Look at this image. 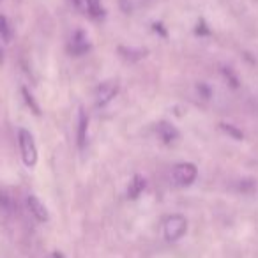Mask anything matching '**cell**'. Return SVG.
Wrapping results in <instances>:
<instances>
[{"label": "cell", "instance_id": "obj_1", "mask_svg": "<svg viewBox=\"0 0 258 258\" xmlns=\"http://www.w3.org/2000/svg\"><path fill=\"white\" fill-rule=\"evenodd\" d=\"M18 144H20V152H22V159L25 163L27 168H34L37 163V147L34 137L30 135V131L27 129H20L18 133Z\"/></svg>", "mask_w": 258, "mask_h": 258}, {"label": "cell", "instance_id": "obj_2", "mask_svg": "<svg viewBox=\"0 0 258 258\" xmlns=\"http://www.w3.org/2000/svg\"><path fill=\"white\" fill-rule=\"evenodd\" d=\"M163 232H165V239L168 240V242H177V240L182 239L187 232L186 218L180 214H173V216H170V218H166Z\"/></svg>", "mask_w": 258, "mask_h": 258}, {"label": "cell", "instance_id": "obj_3", "mask_svg": "<svg viewBox=\"0 0 258 258\" xmlns=\"http://www.w3.org/2000/svg\"><path fill=\"white\" fill-rule=\"evenodd\" d=\"M198 170L193 163H179L172 172V180L177 187H187L197 180Z\"/></svg>", "mask_w": 258, "mask_h": 258}, {"label": "cell", "instance_id": "obj_4", "mask_svg": "<svg viewBox=\"0 0 258 258\" xmlns=\"http://www.w3.org/2000/svg\"><path fill=\"white\" fill-rule=\"evenodd\" d=\"M118 92V82L117 80H108V82L101 83L96 89V106L103 108L117 96Z\"/></svg>", "mask_w": 258, "mask_h": 258}, {"label": "cell", "instance_id": "obj_5", "mask_svg": "<svg viewBox=\"0 0 258 258\" xmlns=\"http://www.w3.org/2000/svg\"><path fill=\"white\" fill-rule=\"evenodd\" d=\"M90 48L89 44V39H87V34L83 32V30H76L75 34H73L71 41H69V51H71L73 55H76V57H80V55L87 53Z\"/></svg>", "mask_w": 258, "mask_h": 258}, {"label": "cell", "instance_id": "obj_6", "mask_svg": "<svg viewBox=\"0 0 258 258\" xmlns=\"http://www.w3.org/2000/svg\"><path fill=\"white\" fill-rule=\"evenodd\" d=\"M158 137H159V140H161L163 144L172 145L180 138V133H179V129H177L175 125H172L170 122L163 120V122H159V124H158Z\"/></svg>", "mask_w": 258, "mask_h": 258}, {"label": "cell", "instance_id": "obj_7", "mask_svg": "<svg viewBox=\"0 0 258 258\" xmlns=\"http://www.w3.org/2000/svg\"><path fill=\"white\" fill-rule=\"evenodd\" d=\"M27 205H29L30 214H32L34 218L37 219V221H41V223L48 221V211H46V207H44L43 202H41L39 198L36 197V195H30V197L27 198Z\"/></svg>", "mask_w": 258, "mask_h": 258}, {"label": "cell", "instance_id": "obj_8", "mask_svg": "<svg viewBox=\"0 0 258 258\" xmlns=\"http://www.w3.org/2000/svg\"><path fill=\"white\" fill-rule=\"evenodd\" d=\"M87 133H89V117L83 111V108H80V120H78V147L85 149L87 145Z\"/></svg>", "mask_w": 258, "mask_h": 258}, {"label": "cell", "instance_id": "obj_9", "mask_svg": "<svg viewBox=\"0 0 258 258\" xmlns=\"http://www.w3.org/2000/svg\"><path fill=\"white\" fill-rule=\"evenodd\" d=\"M145 186H147V182H145L144 177L135 175L133 179H131V182H129V186H127V198H131V200H137V198L144 193Z\"/></svg>", "mask_w": 258, "mask_h": 258}, {"label": "cell", "instance_id": "obj_10", "mask_svg": "<svg viewBox=\"0 0 258 258\" xmlns=\"http://www.w3.org/2000/svg\"><path fill=\"white\" fill-rule=\"evenodd\" d=\"M13 37H15V30H13L11 23L6 16L0 15V39L4 43H11Z\"/></svg>", "mask_w": 258, "mask_h": 258}, {"label": "cell", "instance_id": "obj_11", "mask_svg": "<svg viewBox=\"0 0 258 258\" xmlns=\"http://www.w3.org/2000/svg\"><path fill=\"white\" fill-rule=\"evenodd\" d=\"M118 53H122V57L125 58V60H131V62H135V60H140L142 57H145V53H147V50H142V48H138V50H133V48H124V46H120L118 48Z\"/></svg>", "mask_w": 258, "mask_h": 258}, {"label": "cell", "instance_id": "obj_12", "mask_svg": "<svg viewBox=\"0 0 258 258\" xmlns=\"http://www.w3.org/2000/svg\"><path fill=\"white\" fill-rule=\"evenodd\" d=\"M13 200L8 193L0 191V214L2 216H11L13 214Z\"/></svg>", "mask_w": 258, "mask_h": 258}, {"label": "cell", "instance_id": "obj_13", "mask_svg": "<svg viewBox=\"0 0 258 258\" xmlns=\"http://www.w3.org/2000/svg\"><path fill=\"white\" fill-rule=\"evenodd\" d=\"M87 4V11H89V15L92 16V18H99V16H103V8H101V0H85Z\"/></svg>", "mask_w": 258, "mask_h": 258}, {"label": "cell", "instance_id": "obj_14", "mask_svg": "<svg viewBox=\"0 0 258 258\" xmlns=\"http://www.w3.org/2000/svg\"><path fill=\"white\" fill-rule=\"evenodd\" d=\"M221 129L225 131L226 135H230L232 138H235V140H242L244 138V133L240 131V129H237L235 125H232V124H225V122H221Z\"/></svg>", "mask_w": 258, "mask_h": 258}, {"label": "cell", "instance_id": "obj_15", "mask_svg": "<svg viewBox=\"0 0 258 258\" xmlns=\"http://www.w3.org/2000/svg\"><path fill=\"white\" fill-rule=\"evenodd\" d=\"M22 94H23V97H25V103L29 104L30 108H32L34 113H36V115H41V108H39V104L36 103V99H34V96L29 92V89H25V87H23V89H22Z\"/></svg>", "mask_w": 258, "mask_h": 258}, {"label": "cell", "instance_id": "obj_16", "mask_svg": "<svg viewBox=\"0 0 258 258\" xmlns=\"http://www.w3.org/2000/svg\"><path fill=\"white\" fill-rule=\"evenodd\" d=\"M195 32H197L198 36H209V34H211V30L207 29V25H205L204 20H200V22L197 23V30H195Z\"/></svg>", "mask_w": 258, "mask_h": 258}, {"label": "cell", "instance_id": "obj_17", "mask_svg": "<svg viewBox=\"0 0 258 258\" xmlns=\"http://www.w3.org/2000/svg\"><path fill=\"white\" fill-rule=\"evenodd\" d=\"M223 73H225V76L230 80V85H232L233 89H237V87H239V80L235 78V75H233V73L230 71L228 68H225V69H223Z\"/></svg>", "mask_w": 258, "mask_h": 258}, {"label": "cell", "instance_id": "obj_18", "mask_svg": "<svg viewBox=\"0 0 258 258\" xmlns=\"http://www.w3.org/2000/svg\"><path fill=\"white\" fill-rule=\"evenodd\" d=\"M197 89H198V94H200L204 99H209V97H211V89H209L205 83H198Z\"/></svg>", "mask_w": 258, "mask_h": 258}, {"label": "cell", "instance_id": "obj_19", "mask_svg": "<svg viewBox=\"0 0 258 258\" xmlns=\"http://www.w3.org/2000/svg\"><path fill=\"white\" fill-rule=\"evenodd\" d=\"M4 66V46H2V41H0V68Z\"/></svg>", "mask_w": 258, "mask_h": 258}, {"label": "cell", "instance_id": "obj_20", "mask_svg": "<svg viewBox=\"0 0 258 258\" xmlns=\"http://www.w3.org/2000/svg\"><path fill=\"white\" fill-rule=\"evenodd\" d=\"M53 258H64V254H62L60 251H55V253H53Z\"/></svg>", "mask_w": 258, "mask_h": 258}]
</instances>
